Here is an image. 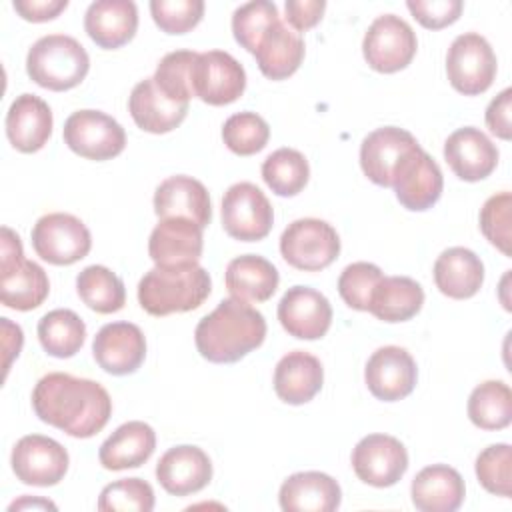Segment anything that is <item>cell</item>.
<instances>
[{
    "instance_id": "30",
    "label": "cell",
    "mask_w": 512,
    "mask_h": 512,
    "mask_svg": "<svg viewBox=\"0 0 512 512\" xmlns=\"http://www.w3.org/2000/svg\"><path fill=\"white\" fill-rule=\"evenodd\" d=\"M156 448V434L150 424L130 420L118 426L100 446L98 460L106 470H126L142 466Z\"/></svg>"
},
{
    "instance_id": "23",
    "label": "cell",
    "mask_w": 512,
    "mask_h": 512,
    "mask_svg": "<svg viewBox=\"0 0 512 512\" xmlns=\"http://www.w3.org/2000/svg\"><path fill=\"white\" fill-rule=\"evenodd\" d=\"M52 110L36 94H20L6 112V136L24 154L38 152L52 134Z\"/></svg>"
},
{
    "instance_id": "50",
    "label": "cell",
    "mask_w": 512,
    "mask_h": 512,
    "mask_svg": "<svg viewBox=\"0 0 512 512\" xmlns=\"http://www.w3.org/2000/svg\"><path fill=\"white\" fill-rule=\"evenodd\" d=\"M12 6L28 22H48L66 10L68 0H14Z\"/></svg>"
},
{
    "instance_id": "14",
    "label": "cell",
    "mask_w": 512,
    "mask_h": 512,
    "mask_svg": "<svg viewBox=\"0 0 512 512\" xmlns=\"http://www.w3.org/2000/svg\"><path fill=\"white\" fill-rule=\"evenodd\" d=\"M392 188L398 202L406 210L424 212L432 208L442 196V170L436 160L426 150H422V146H416L396 168Z\"/></svg>"
},
{
    "instance_id": "24",
    "label": "cell",
    "mask_w": 512,
    "mask_h": 512,
    "mask_svg": "<svg viewBox=\"0 0 512 512\" xmlns=\"http://www.w3.org/2000/svg\"><path fill=\"white\" fill-rule=\"evenodd\" d=\"M138 28V8L132 0H96L84 14V30L104 50L128 44Z\"/></svg>"
},
{
    "instance_id": "4",
    "label": "cell",
    "mask_w": 512,
    "mask_h": 512,
    "mask_svg": "<svg viewBox=\"0 0 512 512\" xmlns=\"http://www.w3.org/2000/svg\"><path fill=\"white\" fill-rule=\"evenodd\" d=\"M86 48L72 36L48 34L38 38L26 56V72L38 86L64 92L76 88L88 74Z\"/></svg>"
},
{
    "instance_id": "49",
    "label": "cell",
    "mask_w": 512,
    "mask_h": 512,
    "mask_svg": "<svg viewBox=\"0 0 512 512\" xmlns=\"http://www.w3.org/2000/svg\"><path fill=\"white\" fill-rule=\"evenodd\" d=\"M510 106H512V90L504 88L486 108V126L492 134H496L502 140L512 138V126H510Z\"/></svg>"
},
{
    "instance_id": "16",
    "label": "cell",
    "mask_w": 512,
    "mask_h": 512,
    "mask_svg": "<svg viewBox=\"0 0 512 512\" xmlns=\"http://www.w3.org/2000/svg\"><path fill=\"white\" fill-rule=\"evenodd\" d=\"M92 354L104 372L126 376L142 366L146 358V338L132 322H110L96 332Z\"/></svg>"
},
{
    "instance_id": "18",
    "label": "cell",
    "mask_w": 512,
    "mask_h": 512,
    "mask_svg": "<svg viewBox=\"0 0 512 512\" xmlns=\"http://www.w3.org/2000/svg\"><path fill=\"white\" fill-rule=\"evenodd\" d=\"M420 146L416 138L396 126H384L370 132L360 144L362 172L378 186H392V178L400 162Z\"/></svg>"
},
{
    "instance_id": "34",
    "label": "cell",
    "mask_w": 512,
    "mask_h": 512,
    "mask_svg": "<svg viewBox=\"0 0 512 512\" xmlns=\"http://www.w3.org/2000/svg\"><path fill=\"white\" fill-rule=\"evenodd\" d=\"M50 292V282L42 266L32 260H20L10 268H0V300L4 306L20 312L38 308Z\"/></svg>"
},
{
    "instance_id": "2",
    "label": "cell",
    "mask_w": 512,
    "mask_h": 512,
    "mask_svg": "<svg viewBox=\"0 0 512 512\" xmlns=\"http://www.w3.org/2000/svg\"><path fill=\"white\" fill-rule=\"evenodd\" d=\"M264 338V316L238 298L222 300L194 330V342L200 356L214 364L238 362L248 352L256 350Z\"/></svg>"
},
{
    "instance_id": "27",
    "label": "cell",
    "mask_w": 512,
    "mask_h": 512,
    "mask_svg": "<svg viewBox=\"0 0 512 512\" xmlns=\"http://www.w3.org/2000/svg\"><path fill=\"white\" fill-rule=\"evenodd\" d=\"M464 494L466 486L460 472L448 464L422 468L410 486L412 504L420 512H454L462 506Z\"/></svg>"
},
{
    "instance_id": "46",
    "label": "cell",
    "mask_w": 512,
    "mask_h": 512,
    "mask_svg": "<svg viewBox=\"0 0 512 512\" xmlns=\"http://www.w3.org/2000/svg\"><path fill=\"white\" fill-rule=\"evenodd\" d=\"M382 270L370 262L348 264L338 278L340 298L354 310L368 312V302L374 286L382 278Z\"/></svg>"
},
{
    "instance_id": "45",
    "label": "cell",
    "mask_w": 512,
    "mask_h": 512,
    "mask_svg": "<svg viewBox=\"0 0 512 512\" xmlns=\"http://www.w3.org/2000/svg\"><path fill=\"white\" fill-rule=\"evenodd\" d=\"M150 14L154 24L166 34L190 32L204 16L202 0H152Z\"/></svg>"
},
{
    "instance_id": "51",
    "label": "cell",
    "mask_w": 512,
    "mask_h": 512,
    "mask_svg": "<svg viewBox=\"0 0 512 512\" xmlns=\"http://www.w3.org/2000/svg\"><path fill=\"white\" fill-rule=\"evenodd\" d=\"M0 320H2V334H4V376H6L12 364V358H18L22 350L24 336L18 324H12L8 318H0Z\"/></svg>"
},
{
    "instance_id": "31",
    "label": "cell",
    "mask_w": 512,
    "mask_h": 512,
    "mask_svg": "<svg viewBox=\"0 0 512 512\" xmlns=\"http://www.w3.org/2000/svg\"><path fill=\"white\" fill-rule=\"evenodd\" d=\"M434 282L448 298H472L484 282V264L468 248H448L434 262Z\"/></svg>"
},
{
    "instance_id": "52",
    "label": "cell",
    "mask_w": 512,
    "mask_h": 512,
    "mask_svg": "<svg viewBox=\"0 0 512 512\" xmlns=\"http://www.w3.org/2000/svg\"><path fill=\"white\" fill-rule=\"evenodd\" d=\"M2 252H0V268H10L16 262L24 260V250L20 236L12 232L8 226H2Z\"/></svg>"
},
{
    "instance_id": "47",
    "label": "cell",
    "mask_w": 512,
    "mask_h": 512,
    "mask_svg": "<svg viewBox=\"0 0 512 512\" xmlns=\"http://www.w3.org/2000/svg\"><path fill=\"white\" fill-rule=\"evenodd\" d=\"M412 16L428 30H440L454 24L462 14V0H408Z\"/></svg>"
},
{
    "instance_id": "21",
    "label": "cell",
    "mask_w": 512,
    "mask_h": 512,
    "mask_svg": "<svg viewBox=\"0 0 512 512\" xmlns=\"http://www.w3.org/2000/svg\"><path fill=\"white\" fill-rule=\"evenodd\" d=\"M154 212L164 218H188L200 228L212 220V204L206 186L192 176H170L154 192Z\"/></svg>"
},
{
    "instance_id": "42",
    "label": "cell",
    "mask_w": 512,
    "mask_h": 512,
    "mask_svg": "<svg viewBox=\"0 0 512 512\" xmlns=\"http://www.w3.org/2000/svg\"><path fill=\"white\" fill-rule=\"evenodd\" d=\"M96 506L100 512H150L154 490L142 478H122L102 488Z\"/></svg>"
},
{
    "instance_id": "32",
    "label": "cell",
    "mask_w": 512,
    "mask_h": 512,
    "mask_svg": "<svg viewBox=\"0 0 512 512\" xmlns=\"http://www.w3.org/2000/svg\"><path fill=\"white\" fill-rule=\"evenodd\" d=\"M224 282L232 298L244 302H266L276 292L280 274L264 256L244 254L228 262Z\"/></svg>"
},
{
    "instance_id": "53",
    "label": "cell",
    "mask_w": 512,
    "mask_h": 512,
    "mask_svg": "<svg viewBox=\"0 0 512 512\" xmlns=\"http://www.w3.org/2000/svg\"><path fill=\"white\" fill-rule=\"evenodd\" d=\"M16 508H52V510H56V504H52L50 500H42V498H32L30 500L28 496H24L18 502L10 504V510H16Z\"/></svg>"
},
{
    "instance_id": "8",
    "label": "cell",
    "mask_w": 512,
    "mask_h": 512,
    "mask_svg": "<svg viewBox=\"0 0 512 512\" xmlns=\"http://www.w3.org/2000/svg\"><path fill=\"white\" fill-rule=\"evenodd\" d=\"M274 210L266 194L252 182L232 184L222 198V228L240 242H256L270 234Z\"/></svg>"
},
{
    "instance_id": "33",
    "label": "cell",
    "mask_w": 512,
    "mask_h": 512,
    "mask_svg": "<svg viewBox=\"0 0 512 512\" xmlns=\"http://www.w3.org/2000/svg\"><path fill=\"white\" fill-rule=\"evenodd\" d=\"M424 304L422 286L408 276H382L374 286L368 312L382 322H406Z\"/></svg>"
},
{
    "instance_id": "19",
    "label": "cell",
    "mask_w": 512,
    "mask_h": 512,
    "mask_svg": "<svg viewBox=\"0 0 512 512\" xmlns=\"http://www.w3.org/2000/svg\"><path fill=\"white\" fill-rule=\"evenodd\" d=\"M156 480L168 494L188 496L208 486L212 480V462L202 448L180 444L160 456Z\"/></svg>"
},
{
    "instance_id": "29",
    "label": "cell",
    "mask_w": 512,
    "mask_h": 512,
    "mask_svg": "<svg viewBox=\"0 0 512 512\" xmlns=\"http://www.w3.org/2000/svg\"><path fill=\"white\" fill-rule=\"evenodd\" d=\"M256 64L270 80L292 76L304 60V40L286 22H274L256 46Z\"/></svg>"
},
{
    "instance_id": "13",
    "label": "cell",
    "mask_w": 512,
    "mask_h": 512,
    "mask_svg": "<svg viewBox=\"0 0 512 512\" xmlns=\"http://www.w3.org/2000/svg\"><path fill=\"white\" fill-rule=\"evenodd\" d=\"M354 474L374 488L394 486L408 470L404 444L388 434H368L352 450Z\"/></svg>"
},
{
    "instance_id": "40",
    "label": "cell",
    "mask_w": 512,
    "mask_h": 512,
    "mask_svg": "<svg viewBox=\"0 0 512 512\" xmlns=\"http://www.w3.org/2000/svg\"><path fill=\"white\" fill-rule=\"evenodd\" d=\"M280 20L278 8L268 0H254L238 6L232 14V34L234 40L246 48L250 54L256 52V46L264 32Z\"/></svg>"
},
{
    "instance_id": "3",
    "label": "cell",
    "mask_w": 512,
    "mask_h": 512,
    "mask_svg": "<svg viewBox=\"0 0 512 512\" xmlns=\"http://www.w3.org/2000/svg\"><path fill=\"white\" fill-rule=\"evenodd\" d=\"M210 290V274L198 262L154 266L138 282V302L152 316H168L196 310Z\"/></svg>"
},
{
    "instance_id": "15",
    "label": "cell",
    "mask_w": 512,
    "mask_h": 512,
    "mask_svg": "<svg viewBox=\"0 0 512 512\" xmlns=\"http://www.w3.org/2000/svg\"><path fill=\"white\" fill-rule=\"evenodd\" d=\"M364 380L374 398L396 402L412 394L418 380V368L408 350L400 346H382L368 358Z\"/></svg>"
},
{
    "instance_id": "22",
    "label": "cell",
    "mask_w": 512,
    "mask_h": 512,
    "mask_svg": "<svg viewBox=\"0 0 512 512\" xmlns=\"http://www.w3.org/2000/svg\"><path fill=\"white\" fill-rule=\"evenodd\" d=\"M196 222L188 218H164L148 240V254L156 266L196 264L202 256L204 238Z\"/></svg>"
},
{
    "instance_id": "36",
    "label": "cell",
    "mask_w": 512,
    "mask_h": 512,
    "mask_svg": "<svg viewBox=\"0 0 512 512\" xmlns=\"http://www.w3.org/2000/svg\"><path fill=\"white\" fill-rule=\"evenodd\" d=\"M76 292L80 300L98 314H112L122 310L126 302L124 282L106 266H86L76 276Z\"/></svg>"
},
{
    "instance_id": "17",
    "label": "cell",
    "mask_w": 512,
    "mask_h": 512,
    "mask_svg": "<svg viewBox=\"0 0 512 512\" xmlns=\"http://www.w3.org/2000/svg\"><path fill=\"white\" fill-rule=\"evenodd\" d=\"M278 320L290 336L318 340L332 324V306L318 290L310 286H292L278 302Z\"/></svg>"
},
{
    "instance_id": "12",
    "label": "cell",
    "mask_w": 512,
    "mask_h": 512,
    "mask_svg": "<svg viewBox=\"0 0 512 512\" xmlns=\"http://www.w3.org/2000/svg\"><path fill=\"white\" fill-rule=\"evenodd\" d=\"M12 470L22 484L54 486L68 472V452L54 438L42 434L22 436L10 456Z\"/></svg>"
},
{
    "instance_id": "41",
    "label": "cell",
    "mask_w": 512,
    "mask_h": 512,
    "mask_svg": "<svg viewBox=\"0 0 512 512\" xmlns=\"http://www.w3.org/2000/svg\"><path fill=\"white\" fill-rule=\"evenodd\" d=\"M196 56L198 52L192 50H174L160 60L152 78L168 98L182 104H190V98H194L192 64Z\"/></svg>"
},
{
    "instance_id": "48",
    "label": "cell",
    "mask_w": 512,
    "mask_h": 512,
    "mask_svg": "<svg viewBox=\"0 0 512 512\" xmlns=\"http://www.w3.org/2000/svg\"><path fill=\"white\" fill-rule=\"evenodd\" d=\"M284 10H286L288 26L300 34L314 28L322 20L326 2L324 0H288L284 4Z\"/></svg>"
},
{
    "instance_id": "26",
    "label": "cell",
    "mask_w": 512,
    "mask_h": 512,
    "mask_svg": "<svg viewBox=\"0 0 512 512\" xmlns=\"http://www.w3.org/2000/svg\"><path fill=\"white\" fill-rule=\"evenodd\" d=\"M280 508L284 512H332L340 506V484L316 470L296 472L288 476L278 492Z\"/></svg>"
},
{
    "instance_id": "9",
    "label": "cell",
    "mask_w": 512,
    "mask_h": 512,
    "mask_svg": "<svg viewBox=\"0 0 512 512\" xmlns=\"http://www.w3.org/2000/svg\"><path fill=\"white\" fill-rule=\"evenodd\" d=\"M418 40L412 26L396 14L378 16L366 30L362 54L368 66L382 74L406 68L416 56Z\"/></svg>"
},
{
    "instance_id": "11",
    "label": "cell",
    "mask_w": 512,
    "mask_h": 512,
    "mask_svg": "<svg viewBox=\"0 0 512 512\" xmlns=\"http://www.w3.org/2000/svg\"><path fill=\"white\" fill-rule=\"evenodd\" d=\"M246 88L242 64L224 50L198 52L192 64V92L210 106L236 102Z\"/></svg>"
},
{
    "instance_id": "20",
    "label": "cell",
    "mask_w": 512,
    "mask_h": 512,
    "mask_svg": "<svg viewBox=\"0 0 512 512\" xmlns=\"http://www.w3.org/2000/svg\"><path fill=\"white\" fill-rule=\"evenodd\" d=\"M444 158L460 180L478 182L494 172L498 148L482 130L464 126L446 138Z\"/></svg>"
},
{
    "instance_id": "38",
    "label": "cell",
    "mask_w": 512,
    "mask_h": 512,
    "mask_svg": "<svg viewBox=\"0 0 512 512\" xmlns=\"http://www.w3.org/2000/svg\"><path fill=\"white\" fill-rule=\"evenodd\" d=\"M262 178L276 196H296L310 178V166L302 152L278 148L262 162Z\"/></svg>"
},
{
    "instance_id": "28",
    "label": "cell",
    "mask_w": 512,
    "mask_h": 512,
    "mask_svg": "<svg viewBox=\"0 0 512 512\" xmlns=\"http://www.w3.org/2000/svg\"><path fill=\"white\" fill-rule=\"evenodd\" d=\"M324 368L320 360L304 350L288 352L274 368V392L292 406L310 402L322 388Z\"/></svg>"
},
{
    "instance_id": "43",
    "label": "cell",
    "mask_w": 512,
    "mask_h": 512,
    "mask_svg": "<svg viewBox=\"0 0 512 512\" xmlns=\"http://www.w3.org/2000/svg\"><path fill=\"white\" fill-rule=\"evenodd\" d=\"M476 478L484 490L510 498L512 494V448L510 444H492L476 458Z\"/></svg>"
},
{
    "instance_id": "37",
    "label": "cell",
    "mask_w": 512,
    "mask_h": 512,
    "mask_svg": "<svg viewBox=\"0 0 512 512\" xmlns=\"http://www.w3.org/2000/svg\"><path fill=\"white\" fill-rule=\"evenodd\" d=\"M468 418L482 430H502L512 422V392L502 380L478 384L468 398Z\"/></svg>"
},
{
    "instance_id": "35",
    "label": "cell",
    "mask_w": 512,
    "mask_h": 512,
    "mask_svg": "<svg viewBox=\"0 0 512 512\" xmlns=\"http://www.w3.org/2000/svg\"><path fill=\"white\" fill-rule=\"evenodd\" d=\"M38 340L46 354L54 358H72L84 346L86 324L74 310L56 308L40 318Z\"/></svg>"
},
{
    "instance_id": "1",
    "label": "cell",
    "mask_w": 512,
    "mask_h": 512,
    "mask_svg": "<svg viewBox=\"0 0 512 512\" xmlns=\"http://www.w3.org/2000/svg\"><path fill=\"white\" fill-rule=\"evenodd\" d=\"M32 408L42 422L72 438L98 434L112 416V400L102 384L66 372H50L36 382Z\"/></svg>"
},
{
    "instance_id": "39",
    "label": "cell",
    "mask_w": 512,
    "mask_h": 512,
    "mask_svg": "<svg viewBox=\"0 0 512 512\" xmlns=\"http://www.w3.org/2000/svg\"><path fill=\"white\" fill-rule=\"evenodd\" d=\"M270 138L268 122L256 112L232 114L222 126V140L230 152L252 156L260 152Z\"/></svg>"
},
{
    "instance_id": "7",
    "label": "cell",
    "mask_w": 512,
    "mask_h": 512,
    "mask_svg": "<svg viewBox=\"0 0 512 512\" xmlns=\"http://www.w3.org/2000/svg\"><path fill=\"white\" fill-rule=\"evenodd\" d=\"M34 252L54 266H70L82 260L92 248L86 224L66 212H52L36 220L32 228Z\"/></svg>"
},
{
    "instance_id": "25",
    "label": "cell",
    "mask_w": 512,
    "mask_h": 512,
    "mask_svg": "<svg viewBox=\"0 0 512 512\" xmlns=\"http://www.w3.org/2000/svg\"><path fill=\"white\" fill-rule=\"evenodd\" d=\"M128 112L140 130L150 134H166L184 122L188 104L168 98L156 86L154 78H144L130 92Z\"/></svg>"
},
{
    "instance_id": "44",
    "label": "cell",
    "mask_w": 512,
    "mask_h": 512,
    "mask_svg": "<svg viewBox=\"0 0 512 512\" xmlns=\"http://www.w3.org/2000/svg\"><path fill=\"white\" fill-rule=\"evenodd\" d=\"M512 212V194L500 192L490 196L480 210V230L486 240L496 246L504 256L512 254V236H510V214Z\"/></svg>"
},
{
    "instance_id": "5",
    "label": "cell",
    "mask_w": 512,
    "mask_h": 512,
    "mask_svg": "<svg viewBox=\"0 0 512 512\" xmlns=\"http://www.w3.org/2000/svg\"><path fill=\"white\" fill-rule=\"evenodd\" d=\"M280 254L296 270L318 272L340 254V238L332 224L320 218H300L280 236Z\"/></svg>"
},
{
    "instance_id": "10",
    "label": "cell",
    "mask_w": 512,
    "mask_h": 512,
    "mask_svg": "<svg viewBox=\"0 0 512 512\" xmlns=\"http://www.w3.org/2000/svg\"><path fill=\"white\" fill-rule=\"evenodd\" d=\"M62 136L74 154L96 162L116 158L126 146L124 128L100 110L72 112L64 122Z\"/></svg>"
},
{
    "instance_id": "6",
    "label": "cell",
    "mask_w": 512,
    "mask_h": 512,
    "mask_svg": "<svg viewBox=\"0 0 512 512\" xmlns=\"http://www.w3.org/2000/svg\"><path fill=\"white\" fill-rule=\"evenodd\" d=\"M498 62L488 40L476 32L454 38L446 54V74L454 90L464 96L486 92L496 78Z\"/></svg>"
}]
</instances>
